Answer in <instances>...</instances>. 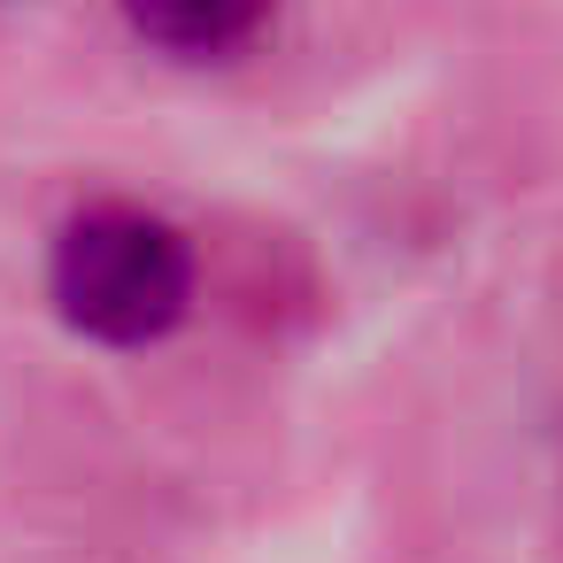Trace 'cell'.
<instances>
[{
    "label": "cell",
    "mask_w": 563,
    "mask_h": 563,
    "mask_svg": "<svg viewBox=\"0 0 563 563\" xmlns=\"http://www.w3.org/2000/svg\"><path fill=\"white\" fill-rule=\"evenodd\" d=\"M47 286L78 332H93L109 347H140L186 317L194 255L147 209H86L78 224H63Z\"/></svg>",
    "instance_id": "obj_1"
},
{
    "label": "cell",
    "mask_w": 563,
    "mask_h": 563,
    "mask_svg": "<svg viewBox=\"0 0 563 563\" xmlns=\"http://www.w3.org/2000/svg\"><path fill=\"white\" fill-rule=\"evenodd\" d=\"M271 0H124V24L163 55H232Z\"/></svg>",
    "instance_id": "obj_2"
}]
</instances>
